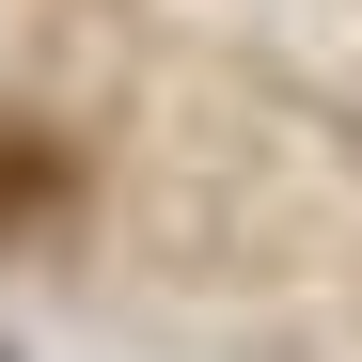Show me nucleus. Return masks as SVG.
<instances>
[{"instance_id":"1","label":"nucleus","mask_w":362,"mask_h":362,"mask_svg":"<svg viewBox=\"0 0 362 362\" xmlns=\"http://www.w3.org/2000/svg\"><path fill=\"white\" fill-rule=\"evenodd\" d=\"M47 189H64V173H47V158H32V142H0V221H32V205H47Z\"/></svg>"}]
</instances>
